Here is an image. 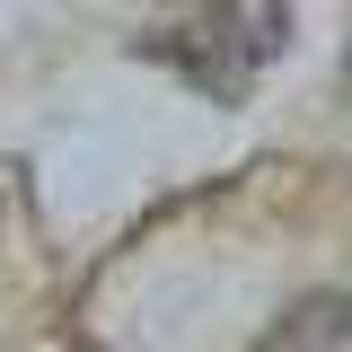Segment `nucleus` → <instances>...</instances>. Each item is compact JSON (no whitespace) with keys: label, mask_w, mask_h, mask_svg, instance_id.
<instances>
[{"label":"nucleus","mask_w":352,"mask_h":352,"mask_svg":"<svg viewBox=\"0 0 352 352\" xmlns=\"http://www.w3.org/2000/svg\"><path fill=\"white\" fill-rule=\"evenodd\" d=\"M256 352H352V291H308L256 335Z\"/></svg>","instance_id":"nucleus-2"},{"label":"nucleus","mask_w":352,"mask_h":352,"mask_svg":"<svg viewBox=\"0 0 352 352\" xmlns=\"http://www.w3.org/2000/svg\"><path fill=\"white\" fill-rule=\"evenodd\" d=\"M291 9L282 0H176L141 27V62H168L176 80L212 106H238L247 88L282 62Z\"/></svg>","instance_id":"nucleus-1"}]
</instances>
